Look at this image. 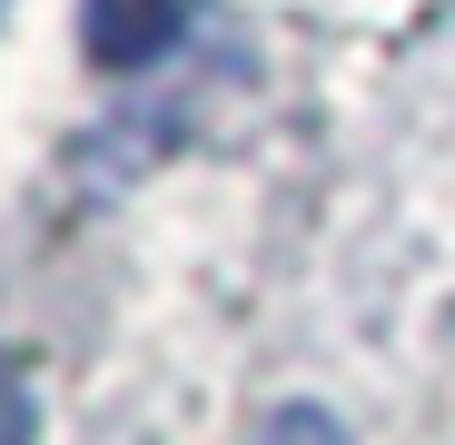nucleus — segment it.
Masks as SVG:
<instances>
[{
	"label": "nucleus",
	"instance_id": "obj_3",
	"mask_svg": "<svg viewBox=\"0 0 455 445\" xmlns=\"http://www.w3.org/2000/svg\"><path fill=\"white\" fill-rule=\"evenodd\" d=\"M0 445H30V377L0 356Z\"/></svg>",
	"mask_w": 455,
	"mask_h": 445
},
{
	"label": "nucleus",
	"instance_id": "obj_2",
	"mask_svg": "<svg viewBox=\"0 0 455 445\" xmlns=\"http://www.w3.org/2000/svg\"><path fill=\"white\" fill-rule=\"evenodd\" d=\"M258 445H347V425H337L327 406H277V416L258 425Z\"/></svg>",
	"mask_w": 455,
	"mask_h": 445
},
{
	"label": "nucleus",
	"instance_id": "obj_1",
	"mask_svg": "<svg viewBox=\"0 0 455 445\" xmlns=\"http://www.w3.org/2000/svg\"><path fill=\"white\" fill-rule=\"evenodd\" d=\"M198 0H80V40L100 69H148V60H169L179 30H188Z\"/></svg>",
	"mask_w": 455,
	"mask_h": 445
}]
</instances>
